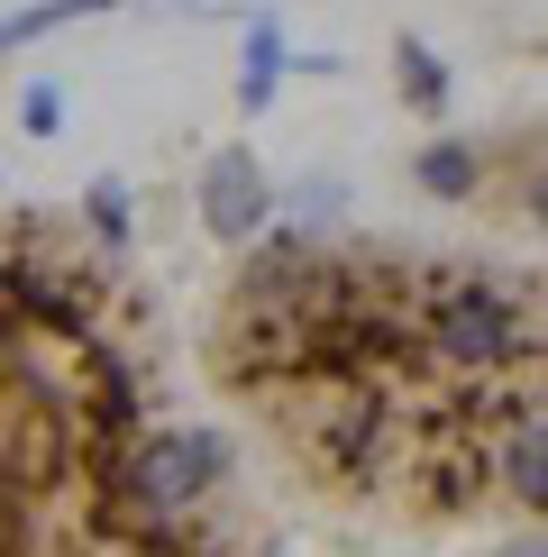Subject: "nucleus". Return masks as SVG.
<instances>
[{
  "mask_svg": "<svg viewBox=\"0 0 548 557\" xmlns=\"http://www.w3.org/2000/svg\"><path fill=\"white\" fill-rule=\"evenodd\" d=\"M265 83H274V37H257V55H247V101H265Z\"/></svg>",
  "mask_w": 548,
  "mask_h": 557,
  "instance_id": "39448f33",
  "label": "nucleus"
},
{
  "mask_svg": "<svg viewBox=\"0 0 548 557\" xmlns=\"http://www.w3.org/2000/svg\"><path fill=\"white\" fill-rule=\"evenodd\" d=\"M502 557H548V548H539V540H521V548H502Z\"/></svg>",
  "mask_w": 548,
  "mask_h": 557,
  "instance_id": "423d86ee",
  "label": "nucleus"
},
{
  "mask_svg": "<svg viewBox=\"0 0 548 557\" xmlns=\"http://www.w3.org/2000/svg\"><path fill=\"white\" fill-rule=\"evenodd\" d=\"M475 183H485V156H475V147H448V137H439V147L421 156V193H439V201H466Z\"/></svg>",
  "mask_w": 548,
  "mask_h": 557,
  "instance_id": "f03ea898",
  "label": "nucleus"
},
{
  "mask_svg": "<svg viewBox=\"0 0 548 557\" xmlns=\"http://www.w3.org/2000/svg\"><path fill=\"white\" fill-rule=\"evenodd\" d=\"M402 83H411V101H421V110H439V101H448V74L421 55V46H402Z\"/></svg>",
  "mask_w": 548,
  "mask_h": 557,
  "instance_id": "7ed1b4c3",
  "label": "nucleus"
},
{
  "mask_svg": "<svg viewBox=\"0 0 548 557\" xmlns=\"http://www.w3.org/2000/svg\"><path fill=\"white\" fill-rule=\"evenodd\" d=\"M531 211H539V220H548V183H539V201H531Z\"/></svg>",
  "mask_w": 548,
  "mask_h": 557,
  "instance_id": "0eeeda50",
  "label": "nucleus"
},
{
  "mask_svg": "<svg viewBox=\"0 0 548 557\" xmlns=\"http://www.w3.org/2000/svg\"><path fill=\"white\" fill-rule=\"evenodd\" d=\"M91 228H101L110 247H128V201H120V183H91Z\"/></svg>",
  "mask_w": 548,
  "mask_h": 557,
  "instance_id": "20e7f679",
  "label": "nucleus"
},
{
  "mask_svg": "<svg viewBox=\"0 0 548 557\" xmlns=\"http://www.w3.org/2000/svg\"><path fill=\"white\" fill-rule=\"evenodd\" d=\"M201 220H211V238L220 247H257V228H265V174H257V156H211V174H201Z\"/></svg>",
  "mask_w": 548,
  "mask_h": 557,
  "instance_id": "f257e3e1",
  "label": "nucleus"
}]
</instances>
